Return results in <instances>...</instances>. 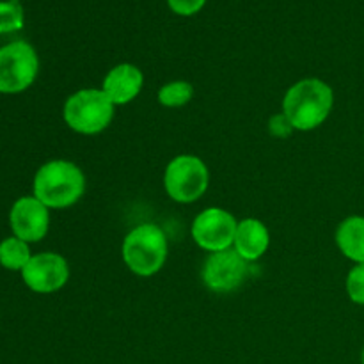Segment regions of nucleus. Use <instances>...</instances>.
<instances>
[{"mask_svg": "<svg viewBox=\"0 0 364 364\" xmlns=\"http://www.w3.org/2000/svg\"><path fill=\"white\" fill-rule=\"evenodd\" d=\"M334 107V91L326 80L308 77L288 87L283 96V110L294 130L311 132L329 119Z\"/></svg>", "mask_w": 364, "mask_h": 364, "instance_id": "nucleus-1", "label": "nucleus"}, {"mask_svg": "<svg viewBox=\"0 0 364 364\" xmlns=\"http://www.w3.org/2000/svg\"><path fill=\"white\" fill-rule=\"evenodd\" d=\"M85 194V174L70 160H50L34 174L32 196L50 210H66Z\"/></svg>", "mask_w": 364, "mask_h": 364, "instance_id": "nucleus-2", "label": "nucleus"}, {"mask_svg": "<svg viewBox=\"0 0 364 364\" xmlns=\"http://www.w3.org/2000/svg\"><path fill=\"white\" fill-rule=\"evenodd\" d=\"M169 256L166 231L153 223L132 228L123 238L121 258L127 269L139 277H151L164 269Z\"/></svg>", "mask_w": 364, "mask_h": 364, "instance_id": "nucleus-3", "label": "nucleus"}, {"mask_svg": "<svg viewBox=\"0 0 364 364\" xmlns=\"http://www.w3.org/2000/svg\"><path fill=\"white\" fill-rule=\"evenodd\" d=\"M116 105L98 87H84L70 95L63 107V119L71 132L98 135L112 124Z\"/></svg>", "mask_w": 364, "mask_h": 364, "instance_id": "nucleus-4", "label": "nucleus"}, {"mask_svg": "<svg viewBox=\"0 0 364 364\" xmlns=\"http://www.w3.org/2000/svg\"><path fill=\"white\" fill-rule=\"evenodd\" d=\"M210 187V169L196 155H176L164 171V191L180 205H192L206 194Z\"/></svg>", "mask_w": 364, "mask_h": 364, "instance_id": "nucleus-5", "label": "nucleus"}, {"mask_svg": "<svg viewBox=\"0 0 364 364\" xmlns=\"http://www.w3.org/2000/svg\"><path fill=\"white\" fill-rule=\"evenodd\" d=\"M39 73V57L27 41L7 43L0 48V92L18 95L31 87Z\"/></svg>", "mask_w": 364, "mask_h": 364, "instance_id": "nucleus-6", "label": "nucleus"}, {"mask_svg": "<svg viewBox=\"0 0 364 364\" xmlns=\"http://www.w3.org/2000/svg\"><path fill=\"white\" fill-rule=\"evenodd\" d=\"M237 226V217L230 210L220 208V206H210V208L201 210L194 217L191 235L199 249L212 255V252H220L233 247Z\"/></svg>", "mask_w": 364, "mask_h": 364, "instance_id": "nucleus-7", "label": "nucleus"}, {"mask_svg": "<svg viewBox=\"0 0 364 364\" xmlns=\"http://www.w3.org/2000/svg\"><path fill=\"white\" fill-rule=\"evenodd\" d=\"M249 265L233 247L220 252H212L201 267V281L213 294H233L245 283Z\"/></svg>", "mask_w": 364, "mask_h": 364, "instance_id": "nucleus-8", "label": "nucleus"}, {"mask_svg": "<svg viewBox=\"0 0 364 364\" xmlns=\"http://www.w3.org/2000/svg\"><path fill=\"white\" fill-rule=\"evenodd\" d=\"M21 279L25 287L34 294L48 295L63 290L71 276L68 259L59 252H38L21 270Z\"/></svg>", "mask_w": 364, "mask_h": 364, "instance_id": "nucleus-9", "label": "nucleus"}, {"mask_svg": "<svg viewBox=\"0 0 364 364\" xmlns=\"http://www.w3.org/2000/svg\"><path fill=\"white\" fill-rule=\"evenodd\" d=\"M11 231L27 244L41 242L50 230V208L34 196L16 199L9 212Z\"/></svg>", "mask_w": 364, "mask_h": 364, "instance_id": "nucleus-10", "label": "nucleus"}, {"mask_svg": "<svg viewBox=\"0 0 364 364\" xmlns=\"http://www.w3.org/2000/svg\"><path fill=\"white\" fill-rule=\"evenodd\" d=\"M144 87V73L132 63H121L110 68L103 77L102 91L116 107L128 105L141 95Z\"/></svg>", "mask_w": 364, "mask_h": 364, "instance_id": "nucleus-11", "label": "nucleus"}, {"mask_svg": "<svg viewBox=\"0 0 364 364\" xmlns=\"http://www.w3.org/2000/svg\"><path fill=\"white\" fill-rule=\"evenodd\" d=\"M270 231L263 220L255 217H245L238 220L237 233H235L233 249L249 263L262 259L269 252Z\"/></svg>", "mask_w": 364, "mask_h": 364, "instance_id": "nucleus-12", "label": "nucleus"}, {"mask_svg": "<svg viewBox=\"0 0 364 364\" xmlns=\"http://www.w3.org/2000/svg\"><path fill=\"white\" fill-rule=\"evenodd\" d=\"M338 249L354 265L364 263V217L350 215L341 220L336 228Z\"/></svg>", "mask_w": 364, "mask_h": 364, "instance_id": "nucleus-13", "label": "nucleus"}, {"mask_svg": "<svg viewBox=\"0 0 364 364\" xmlns=\"http://www.w3.org/2000/svg\"><path fill=\"white\" fill-rule=\"evenodd\" d=\"M31 244L18 237H7L0 242V265L11 272H21L32 258Z\"/></svg>", "mask_w": 364, "mask_h": 364, "instance_id": "nucleus-14", "label": "nucleus"}, {"mask_svg": "<svg viewBox=\"0 0 364 364\" xmlns=\"http://www.w3.org/2000/svg\"><path fill=\"white\" fill-rule=\"evenodd\" d=\"M194 85L187 80H171L159 89L156 100L166 109H180L188 105L194 98Z\"/></svg>", "mask_w": 364, "mask_h": 364, "instance_id": "nucleus-15", "label": "nucleus"}, {"mask_svg": "<svg viewBox=\"0 0 364 364\" xmlns=\"http://www.w3.org/2000/svg\"><path fill=\"white\" fill-rule=\"evenodd\" d=\"M25 13L20 2L0 0V34H11L23 28Z\"/></svg>", "mask_w": 364, "mask_h": 364, "instance_id": "nucleus-16", "label": "nucleus"}, {"mask_svg": "<svg viewBox=\"0 0 364 364\" xmlns=\"http://www.w3.org/2000/svg\"><path fill=\"white\" fill-rule=\"evenodd\" d=\"M345 290L354 304L364 306V263L352 267L345 279Z\"/></svg>", "mask_w": 364, "mask_h": 364, "instance_id": "nucleus-17", "label": "nucleus"}, {"mask_svg": "<svg viewBox=\"0 0 364 364\" xmlns=\"http://www.w3.org/2000/svg\"><path fill=\"white\" fill-rule=\"evenodd\" d=\"M269 132L272 137L287 139L290 137L295 130L294 127H291L290 121H288V117L284 116L283 112H279V114H274V116L269 119Z\"/></svg>", "mask_w": 364, "mask_h": 364, "instance_id": "nucleus-18", "label": "nucleus"}, {"mask_svg": "<svg viewBox=\"0 0 364 364\" xmlns=\"http://www.w3.org/2000/svg\"><path fill=\"white\" fill-rule=\"evenodd\" d=\"M206 0H167L171 11L180 16H192L205 7Z\"/></svg>", "mask_w": 364, "mask_h": 364, "instance_id": "nucleus-19", "label": "nucleus"}, {"mask_svg": "<svg viewBox=\"0 0 364 364\" xmlns=\"http://www.w3.org/2000/svg\"><path fill=\"white\" fill-rule=\"evenodd\" d=\"M361 364H364V347H363V352H361Z\"/></svg>", "mask_w": 364, "mask_h": 364, "instance_id": "nucleus-20", "label": "nucleus"}, {"mask_svg": "<svg viewBox=\"0 0 364 364\" xmlns=\"http://www.w3.org/2000/svg\"><path fill=\"white\" fill-rule=\"evenodd\" d=\"M13 2H20V0H13Z\"/></svg>", "mask_w": 364, "mask_h": 364, "instance_id": "nucleus-21", "label": "nucleus"}]
</instances>
